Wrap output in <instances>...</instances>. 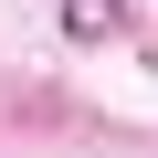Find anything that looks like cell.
Here are the masks:
<instances>
[{
  "label": "cell",
  "mask_w": 158,
  "mask_h": 158,
  "mask_svg": "<svg viewBox=\"0 0 158 158\" xmlns=\"http://www.w3.org/2000/svg\"><path fill=\"white\" fill-rule=\"evenodd\" d=\"M63 21H74V32H116V21H127V0H63Z\"/></svg>",
  "instance_id": "6da1fadb"
}]
</instances>
